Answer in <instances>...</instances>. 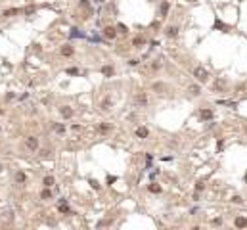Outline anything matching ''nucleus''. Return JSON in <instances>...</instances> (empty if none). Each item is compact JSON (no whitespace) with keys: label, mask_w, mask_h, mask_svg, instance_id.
Returning <instances> with one entry per match:
<instances>
[{"label":"nucleus","mask_w":247,"mask_h":230,"mask_svg":"<svg viewBox=\"0 0 247 230\" xmlns=\"http://www.w3.org/2000/svg\"><path fill=\"white\" fill-rule=\"evenodd\" d=\"M35 12H37V8H35V6H27V8H25V15H33L35 14Z\"/></svg>","instance_id":"obj_18"},{"label":"nucleus","mask_w":247,"mask_h":230,"mask_svg":"<svg viewBox=\"0 0 247 230\" xmlns=\"http://www.w3.org/2000/svg\"><path fill=\"white\" fill-rule=\"evenodd\" d=\"M144 42H146V40H144L142 37H136V38H134V40H132V44H134V46H142Z\"/></svg>","instance_id":"obj_19"},{"label":"nucleus","mask_w":247,"mask_h":230,"mask_svg":"<svg viewBox=\"0 0 247 230\" xmlns=\"http://www.w3.org/2000/svg\"><path fill=\"white\" fill-rule=\"evenodd\" d=\"M159 14H161V17H165V15L169 14V2H163V4H161V10H159Z\"/></svg>","instance_id":"obj_9"},{"label":"nucleus","mask_w":247,"mask_h":230,"mask_svg":"<svg viewBox=\"0 0 247 230\" xmlns=\"http://www.w3.org/2000/svg\"><path fill=\"white\" fill-rule=\"evenodd\" d=\"M188 90H190V94H192V96H197V94H199V86H196V84L188 86Z\"/></svg>","instance_id":"obj_16"},{"label":"nucleus","mask_w":247,"mask_h":230,"mask_svg":"<svg viewBox=\"0 0 247 230\" xmlns=\"http://www.w3.org/2000/svg\"><path fill=\"white\" fill-rule=\"evenodd\" d=\"M150 192H153V194H159V192H161V186H155V184H151V186H150Z\"/></svg>","instance_id":"obj_23"},{"label":"nucleus","mask_w":247,"mask_h":230,"mask_svg":"<svg viewBox=\"0 0 247 230\" xmlns=\"http://www.w3.org/2000/svg\"><path fill=\"white\" fill-rule=\"evenodd\" d=\"M90 186H92V188H96V190L100 188V184H98V180H90Z\"/></svg>","instance_id":"obj_26"},{"label":"nucleus","mask_w":247,"mask_h":230,"mask_svg":"<svg viewBox=\"0 0 247 230\" xmlns=\"http://www.w3.org/2000/svg\"><path fill=\"white\" fill-rule=\"evenodd\" d=\"M42 184H44L46 188H52V186H54V176H46V178L42 180Z\"/></svg>","instance_id":"obj_13"},{"label":"nucleus","mask_w":247,"mask_h":230,"mask_svg":"<svg viewBox=\"0 0 247 230\" xmlns=\"http://www.w3.org/2000/svg\"><path fill=\"white\" fill-rule=\"evenodd\" d=\"M17 14H19L17 8H10V10H4V12H2L4 17H14V15H17Z\"/></svg>","instance_id":"obj_5"},{"label":"nucleus","mask_w":247,"mask_h":230,"mask_svg":"<svg viewBox=\"0 0 247 230\" xmlns=\"http://www.w3.org/2000/svg\"><path fill=\"white\" fill-rule=\"evenodd\" d=\"M40 198H42V199H50V198H52V192H50L48 188L42 190V192H40Z\"/></svg>","instance_id":"obj_17"},{"label":"nucleus","mask_w":247,"mask_h":230,"mask_svg":"<svg viewBox=\"0 0 247 230\" xmlns=\"http://www.w3.org/2000/svg\"><path fill=\"white\" fill-rule=\"evenodd\" d=\"M215 27H220V29H224V23H222V21H216V23H215Z\"/></svg>","instance_id":"obj_30"},{"label":"nucleus","mask_w":247,"mask_h":230,"mask_svg":"<svg viewBox=\"0 0 247 230\" xmlns=\"http://www.w3.org/2000/svg\"><path fill=\"white\" fill-rule=\"evenodd\" d=\"M65 73H67V75H77V73H79V69H75V67H69L67 71H65Z\"/></svg>","instance_id":"obj_25"},{"label":"nucleus","mask_w":247,"mask_h":230,"mask_svg":"<svg viewBox=\"0 0 247 230\" xmlns=\"http://www.w3.org/2000/svg\"><path fill=\"white\" fill-rule=\"evenodd\" d=\"M148 134H150V130H148L146 127H140V129H136V136H138V138H148Z\"/></svg>","instance_id":"obj_7"},{"label":"nucleus","mask_w":247,"mask_h":230,"mask_svg":"<svg viewBox=\"0 0 247 230\" xmlns=\"http://www.w3.org/2000/svg\"><path fill=\"white\" fill-rule=\"evenodd\" d=\"M213 224H218V226H220V224H222V219H215V221H213Z\"/></svg>","instance_id":"obj_32"},{"label":"nucleus","mask_w":247,"mask_h":230,"mask_svg":"<svg viewBox=\"0 0 247 230\" xmlns=\"http://www.w3.org/2000/svg\"><path fill=\"white\" fill-rule=\"evenodd\" d=\"M167 37H176V35H178V29L176 27H167Z\"/></svg>","instance_id":"obj_14"},{"label":"nucleus","mask_w":247,"mask_h":230,"mask_svg":"<svg viewBox=\"0 0 247 230\" xmlns=\"http://www.w3.org/2000/svg\"><path fill=\"white\" fill-rule=\"evenodd\" d=\"M234 224L238 226V228H245L247 226V217H238V219L234 221Z\"/></svg>","instance_id":"obj_4"},{"label":"nucleus","mask_w":247,"mask_h":230,"mask_svg":"<svg viewBox=\"0 0 247 230\" xmlns=\"http://www.w3.org/2000/svg\"><path fill=\"white\" fill-rule=\"evenodd\" d=\"M201 119L211 121V119H213V111H211V109H203V111H201Z\"/></svg>","instance_id":"obj_10"},{"label":"nucleus","mask_w":247,"mask_h":230,"mask_svg":"<svg viewBox=\"0 0 247 230\" xmlns=\"http://www.w3.org/2000/svg\"><path fill=\"white\" fill-rule=\"evenodd\" d=\"M127 31H128V29L125 27L123 23H119V25H117V33H127Z\"/></svg>","instance_id":"obj_24"},{"label":"nucleus","mask_w":247,"mask_h":230,"mask_svg":"<svg viewBox=\"0 0 247 230\" xmlns=\"http://www.w3.org/2000/svg\"><path fill=\"white\" fill-rule=\"evenodd\" d=\"M136 102H138V104H142V106H146V104H148V96L144 94V92H140V94L136 96Z\"/></svg>","instance_id":"obj_8"},{"label":"nucleus","mask_w":247,"mask_h":230,"mask_svg":"<svg viewBox=\"0 0 247 230\" xmlns=\"http://www.w3.org/2000/svg\"><path fill=\"white\" fill-rule=\"evenodd\" d=\"M104 37L105 38H115L117 37V29L115 27H105L104 29Z\"/></svg>","instance_id":"obj_3"},{"label":"nucleus","mask_w":247,"mask_h":230,"mask_svg":"<svg viewBox=\"0 0 247 230\" xmlns=\"http://www.w3.org/2000/svg\"><path fill=\"white\" fill-rule=\"evenodd\" d=\"M245 180H247V175H245Z\"/></svg>","instance_id":"obj_35"},{"label":"nucleus","mask_w":247,"mask_h":230,"mask_svg":"<svg viewBox=\"0 0 247 230\" xmlns=\"http://www.w3.org/2000/svg\"><path fill=\"white\" fill-rule=\"evenodd\" d=\"M25 146H27L31 152H35V150L38 148V140L35 136H27V138H25Z\"/></svg>","instance_id":"obj_2"},{"label":"nucleus","mask_w":247,"mask_h":230,"mask_svg":"<svg viewBox=\"0 0 247 230\" xmlns=\"http://www.w3.org/2000/svg\"><path fill=\"white\" fill-rule=\"evenodd\" d=\"M109 129H111V125H109V123H104V125H100V130H102V132H107Z\"/></svg>","instance_id":"obj_22"},{"label":"nucleus","mask_w":247,"mask_h":230,"mask_svg":"<svg viewBox=\"0 0 247 230\" xmlns=\"http://www.w3.org/2000/svg\"><path fill=\"white\" fill-rule=\"evenodd\" d=\"M71 35H73V37H82V33H79L77 29H73V33H71Z\"/></svg>","instance_id":"obj_29"},{"label":"nucleus","mask_w":247,"mask_h":230,"mask_svg":"<svg viewBox=\"0 0 247 230\" xmlns=\"http://www.w3.org/2000/svg\"><path fill=\"white\" fill-rule=\"evenodd\" d=\"M102 73H104L105 77H111V75H113V67H111V65H104V67H102Z\"/></svg>","instance_id":"obj_11"},{"label":"nucleus","mask_w":247,"mask_h":230,"mask_svg":"<svg viewBox=\"0 0 247 230\" xmlns=\"http://www.w3.org/2000/svg\"><path fill=\"white\" fill-rule=\"evenodd\" d=\"M15 180H17V182H25V180H27V176H25V173H21V171H19V173H15Z\"/></svg>","instance_id":"obj_15"},{"label":"nucleus","mask_w":247,"mask_h":230,"mask_svg":"<svg viewBox=\"0 0 247 230\" xmlns=\"http://www.w3.org/2000/svg\"><path fill=\"white\" fill-rule=\"evenodd\" d=\"M60 113L63 115V117H71V115H73V109L65 106V107H61V109H60Z\"/></svg>","instance_id":"obj_12"},{"label":"nucleus","mask_w":247,"mask_h":230,"mask_svg":"<svg viewBox=\"0 0 247 230\" xmlns=\"http://www.w3.org/2000/svg\"><path fill=\"white\" fill-rule=\"evenodd\" d=\"M193 77H196L199 83H207V81H209V73H207V69H203L201 65L193 69Z\"/></svg>","instance_id":"obj_1"},{"label":"nucleus","mask_w":247,"mask_h":230,"mask_svg":"<svg viewBox=\"0 0 247 230\" xmlns=\"http://www.w3.org/2000/svg\"><path fill=\"white\" fill-rule=\"evenodd\" d=\"M232 201H236V203H241V201H243V199H241V198H239V196H234V198H232Z\"/></svg>","instance_id":"obj_28"},{"label":"nucleus","mask_w":247,"mask_h":230,"mask_svg":"<svg viewBox=\"0 0 247 230\" xmlns=\"http://www.w3.org/2000/svg\"><path fill=\"white\" fill-rule=\"evenodd\" d=\"M201 190H203V182H197L196 184V192H201Z\"/></svg>","instance_id":"obj_27"},{"label":"nucleus","mask_w":247,"mask_h":230,"mask_svg":"<svg viewBox=\"0 0 247 230\" xmlns=\"http://www.w3.org/2000/svg\"><path fill=\"white\" fill-rule=\"evenodd\" d=\"M54 130H56L58 134H63V132H65V127H63V125H56Z\"/></svg>","instance_id":"obj_20"},{"label":"nucleus","mask_w":247,"mask_h":230,"mask_svg":"<svg viewBox=\"0 0 247 230\" xmlns=\"http://www.w3.org/2000/svg\"><path fill=\"white\" fill-rule=\"evenodd\" d=\"M81 6H82L84 10H86L88 14H90V4H88V0H81Z\"/></svg>","instance_id":"obj_21"},{"label":"nucleus","mask_w":247,"mask_h":230,"mask_svg":"<svg viewBox=\"0 0 247 230\" xmlns=\"http://www.w3.org/2000/svg\"><path fill=\"white\" fill-rule=\"evenodd\" d=\"M115 180H117V176H107V182H109V184L115 182Z\"/></svg>","instance_id":"obj_31"},{"label":"nucleus","mask_w":247,"mask_h":230,"mask_svg":"<svg viewBox=\"0 0 247 230\" xmlns=\"http://www.w3.org/2000/svg\"><path fill=\"white\" fill-rule=\"evenodd\" d=\"M73 46L71 44H65V46H61V56H73Z\"/></svg>","instance_id":"obj_6"},{"label":"nucleus","mask_w":247,"mask_h":230,"mask_svg":"<svg viewBox=\"0 0 247 230\" xmlns=\"http://www.w3.org/2000/svg\"><path fill=\"white\" fill-rule=\"evenodd\" d=\"M96 2H98V4H100V2H104V0H96Z\"/></svg>","instance_id":"obj_33"},{"label":"nucleus","mask_w":247,"mask_h":230,"mask_svg":"<svg viewBox=\"0 0 247 230\" xmlns=\"http://www.w3.org/2000/svg\"><path fill=\"white\" fill-rule=\"evenodd\" d=\"M0 171H2V165H0Z\"/></svg>","instance_id":"obj_34"}]
</instances>
